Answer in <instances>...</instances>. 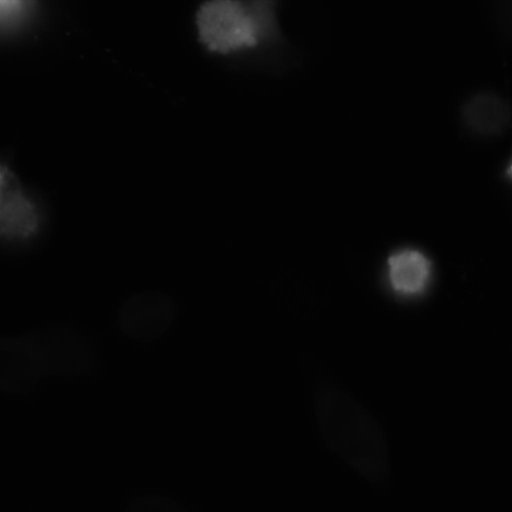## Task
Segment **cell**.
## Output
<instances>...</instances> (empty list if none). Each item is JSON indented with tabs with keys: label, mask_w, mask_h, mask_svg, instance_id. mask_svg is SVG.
<instances>
[{
	"label": "cell",
	"mask_w": 512,
	"mask_h": 512,
	"mask_svg": "<svg viewBox=\"0 0 512 512\" xmlns=\"http://www.w3.org/2000/svg\"><path fill=\"white\" fill-rule=\"evenodd\" d=\"M317 431L324 447L373 488H387L391 478L390 446L383 425L352 393L320 386L313 395Z\"/></svg>",
	"instance_id": "cell-1"
},
{
	"label": "cell",
	"mask_w": 512,
	"mask_h": 512,
	"mask_svg": "<svg viewBox=\"0 0 512 512\" xmlns=\"http://www.w3.org/2000/svg\"><path fill=\"white\" fill-rule=\"evenodd\" d=\"M276 3L271 0H210L195 14L199 41L211 52L251 49L276 36Z\"/></svg>",
	"instance_id": "cell-2"
},
{
	"label": "cell",
	"mask_w": 512,
	"mask_h": 512,
	"mask_svg": "<svg viewBox=\"0 0 512 512\" xmlns=\"http://www.w3.org/2000/svg\"><path fill=\"white\" fill-rule=\"evenodd\" d=\"M175 307L166 294L150 291L130 297L120 308L118 324L122 332L139 341H151L172 323Z\"/></svg>",
	"instance_id": "cell-3"
},
{
	"label": "cell",
	"mask_w": 512,
	"mask_h": 512,
	"mask_svg": "<svg viewBox=\"0 0 512 512\" xmlns=\"http://www.w3.org/2000/svg\"><path fill=\"white\" fill-rule=\"evenodd\" d=\"M434 272L431 258L415 247L393 251L385 262L387 284L393 293L406 298L422 295L429 288Z\"/></svg>",
	"instance_id": "cell-4"
},
{
	"label": "cell",
	"mask_w": 512,
	"mask_h": 512,
	"mask_svg": "<svg viewBox=\"0 0 512 512\" xmlns=\"http://www.w3.org/2000/svg\"><path fill=\"white\" fill-rule=\"evenodd\" d=\"M461 118L465 126L477 134L496 135L509 123V104L495 92L479 91L463 103Z\"/></svg>",
	"instance_id": "cell-5"
},
{
	"label": "cell",
	"mask_w": 512,
	"mask_h": 512,
	"mask_svg": "<svg viewBox=\"0 0 512 512\" xmlns=\"http://www.w3.org/2000/svg\"><path fill=\"white\" fill-rule=\"evenodd\" d=\"M40 210L21 186L0 202V237L7 240L32 236L40 227Z\"/></svg>",
	"instance_id": "cell-6"
},
{
	"label": "cell",
	"mask_w": 512,
	"mask_h": 512,
	"mask_svg": "<svg viewBox=\"0 0 512 512\" xmlns=\"http://www.w3.org/2000/svg\"><path fill=\"white\" fill-rule=\"evenodd\" d=\"M127 512H187L174 500L159 496L145 495L136 498L129 504Z\"/></svg>",
	"instance_id": "cell-7"
},
{
	"label": "cell",
	"mask_w": 512,
	"mask_h": 512,
	"mask_svg": "<svg viewBox=\"0 0 512 512\" xmlns=\"http://www.w3.org/2000/svg\"><path fill=\"white\" fill-rule=\"evenodd\" d=\"M33 9V3L29 1L0 0V29L25 21Z\"/></svg>",
	"instance_id": "cell-8"
},
{
	"label": "cell",
	"mask_w": 512,
	"mask_h": 512,
	"mask_svg": "<svg viewBox=\"0 0 512 512\" xmlns=\"http://www.w3.org/2000/svg\"><path fill=\"white\" fill-rule=\"evenodd\" d=\"M19 186L21 185L13 170L0 161V202Z\"/></svg>",
	"instance_id": "cell-9"
}]
</instances>
